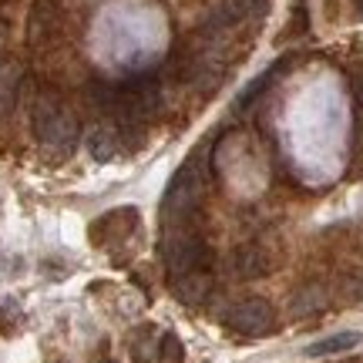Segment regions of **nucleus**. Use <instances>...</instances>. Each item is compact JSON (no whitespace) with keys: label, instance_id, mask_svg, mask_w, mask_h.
<instances>
[{"label":"nucleus","instance_id":"f257e3e1","mask_svg":"<svg viewBox=\"0 0 363 363\" xmlns=\"http://www.w3.org/2000/svg\"><path fill=\"white\" fill-rule=\"evenodd\" d=\"M30 125H34V135L38 142L48 148V152H57V155H67L74 142H78V118L71 108L57 101L54 94H38V101L30 108Z\"/></svg>","mask_w":363,"mask_h":363},{"label":"nucleus","instance_id":"f03ea898","mask_svg":"<svg viewBox=\"0 0 363 363\" xmlns=\"http://www.w3.org/2000/svg\"><path fill=\"white\" fill-rule=\"evenodd\" d=\"M206 179L208 172L202 165V155H192L179 172H175V179L169 185V195H165V212L169 216H189L195 206H199V199L206 192Z\"/></svg>","mask_w":363,"mask_h":363},{"label":"nucleus","instance_id":"7ed1b4c3","mask_svg":"<svg viewBox=\"0 0 363 363\" xmlns=\"http://www.w3.org/2000/svg\"><path fill=\"white\" fill-rule=\"evenodd\" d=\"M206 262H208V246L202 242L199 233L179 229L175 235H169V242H165V266H169L172 279L182 276V272L206 269Z\"/></svg>","mask_w":363,"mask_h":363},{"label":"nucleus","instance_id":"20e7f679","mask_svg":"<svg viewBox=\"0 0 363 363\" xmlns=\"http://www.w3.org/2000/svg\"><path fill=\"white\" fill-rule=\"evenodd\" d=\"M229 326L235 333H242V337H262V333H269L276 326V313H272V306L266 299L249 296L229 310Z\"/></svg>","mask_w":363,"mask_h":363},{"label":"nucleus","instance_id":"39448f33","mask_svg":"<svg viewBox=\"0 0 363 363\" xmlns=\"http://www.w3.org/2000/svg\"><path fill=\"white\" fill-rule=\"evenodd\" d=\"M57 24H61V0H34L27 17V40L40 48L48 38H54Z\"/></svg>","mask_w":363,"mask_h":363},{"label":"nucleus","instance_id":"423d86ee","mask_svg":"<svg viewBox=\"0 0 363 363\" xmlns=\"http://www.w3.org/2000/svg\"><path fill=\"white\" fill-rule=\"evenodd\" d=\"M172 289H175V296L182 303H189V306H199L202 299L212 293V276L206 269H192V272H182L172 279Z\"/></svg>","mask_w":363,"mask_h":363},{"label":"nucleus","instance_id":"0eeeda50","mask_svg":"<svg viewBox=\"0 0 363 363\" xmlns=\"http://www.w3.org/2000/svg\"><path fill=\"white\" fill-rule=\"evenodd\" d=\"M233 272L239 279H259L269 272V259H266V252L259 246H239L233 252Z\"/></svg>","mask_w":363,"mask_h":363},{"label":"nucleus","instance_id":"6e6552de","mask_svg":"<svg viewBox=\"0 0 363 363\" xmlns=\"http://www.w3.org/2000/svg\"><path fill=\"white\" fill-rule=\"evenodd\" d=\"M363 343V333L360 330H343V333H333V337H323L306 347V357H333V353H347L353 347Z\"/></svg>","mask_w":363,"mask_h":363},{"label":"nucleus","instance_id":"1a4fd4ad","mask_svg":"<svg viewBox=\"0 0 363 363\" xmlns=\"http://www.w3.org/2000/svg\"><path fill=\"white\" fill-rule=\"evenodd\" d=\"M88 152L94 162H111V158L121 152V135H118L115 128H98L88 135Z\"/></svg>","mask_w":363,"mask_h":363},{"label":"nucleus","instance_id":"9d476101","mask_svg":"<svg viewBox=\"0 0 363 363\" xmlns=\"http://www.w3.org/2000/svg\"><path fill=\"white\" fill-rule=\"evenodd\" d=\"M17 91H21V67L17 65H0V118H7L13 111Z\"/></svg>","mask_w":363,"mask_h":363},{"label":"nucleus","instance_id":"9b49d317","mask_svg":"<svg viewBox=\"0 0 363 363\" xmlns=\"http://www.w3.org/2000/svg\"><path fill=\"white\" fill-rule=\"evenodd\" d=\"M283 67H286V61H279V65H276V67H269V71H266V74H259V78L252 81V84H249V88L242 91V94H239V101H235V108H249V104L256 101V98H259L262 91L269 88L272 81L279 78V71H283Z\"/></svg>","mask_w":363,"mask_h":363},{"label":"nucleus","instance_id":"f8f14e48","mask_svg":"<svg viewBox=\"0 0 363 363\" xmlns=\"http://www.w3.org/2000/svg\"><path fill=\"white\" fill-rule=\"evenodd\" d=\"M323 306H326V289H320V286H306V289L293 299V313H296V316H310V313L323 310Z\"/></svg>","mask_w":363,"mask_h":363},{"label":"nucleus","instance_id":"ddd939ff","mask_svg":"<svg viewBox=\"0 0 363 363\" xmlns=\"http://www.w3.org/2000/svg\"><path fill=\"white\" fill-rule=\"evenodd\" d=\"M158 363H185V347L175 333H165L158 343Z\"/></svg>","mask_w":363,"mask_h":363},{"label":"nucleus","instance_id":"4468645a","mask_svg":"<svg viewBox=\"0 0 363 363\" xmlns=\"http://www.w3.org/2000/svg\"><path fill=\"white\" fill-rule=\"evenodd\" d=\"M343 293H347L350 299H363V272H353V276H347Z\"/></svg>","mask_w":363,"mask_h":363},{"label":"nucleus","instance_id":"2eb2a0df","mask_svg":"<svg viewBox=\"0 0 363 363\" xmlns=\"http://www.w3.org/2000/svg\"><path fill=\"white\" fill-rule=\"evenodd\" d=\"M353 98H357V101L363 104V71L357 74V78H353Z\"/></svg>","mask_w":363,"mask_h":363},{"label":"nucleus","instance_id":"dca6fc26","mask_svg":"<svg viewBox=\"0 0 363 363\" xmlns=\"http://www.w3.org/2000/svg\"><path fill=\"white\" fill-rule=\"evenodd\" d=\"M357 13H360V17H363V0H357Z\"/></svg>","mask_w":363,"mask_h":363},{"label":"nucleus","instance_id":"f3484780","mask_svg":"<svg viewBox=\"0 0 363 363\" xmlns=\"http://www.w3.org/2000/svg\"><path fill=\"white\" fill-rule=\"evenodd\" d=\"M0 51H4V27H0Z\"/></svg>","mask_w":363,"mask_h":363},{"label":"nucleus","instance_id":"a211bd4d","mask_svg":"<svg viewBox=\"0 0 363 363\" xmlns=\"http://www.w3.org/2000/svg\"><path fill=\"white\" fill-rule=\"evenodd\" d=\"M101 363H115V360H101Z\"/></svg>","mask_w":363,"mask_h":363}]
</instances>
